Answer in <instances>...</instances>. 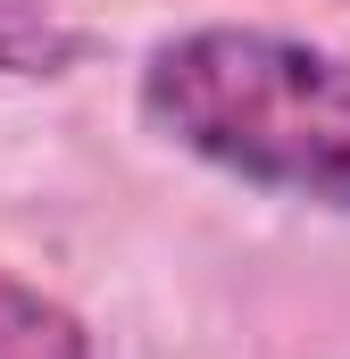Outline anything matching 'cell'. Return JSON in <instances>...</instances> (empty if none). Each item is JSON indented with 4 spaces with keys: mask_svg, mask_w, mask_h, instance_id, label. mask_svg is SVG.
Here are the masks:
<instances>
[{
    "mask_svg": "<svg viewBox=\"0 0 350 359\" xmlns=\"http://www.w3.org/2000/svg\"><path fill=\"white\" fill-rule=\"evenodd\" d=\"M142 126L217 176L350 217V50L284 25H183L142 50Z\"/></svg>",
    "mask_w": 350,
    "mask_h": 359,
    "instance_id": "1",
    "label": "cell"
},
{
    "mask_svg": "<svg viewBox=\"0 0 350 359\" xmlns=\"http://www.w3.org/2000/svg\"><path fill=\"white\" fill-rule=\"evenodd\" d=\"M0 359H100V343L59 292L0 268Z\"/></svg>",
    "mask_w": 350,
    "mask_h": 359,
    "instance_id": "2",
    "label": "cell"
},
{
    "mask_svg": "<svg viewBox=\"0 0 350 359\" xmlns=\"http://www.w3.org/2000/svg\"><path fill=\"white\" fill-rule=\"evenodd\" d=\"M84 59V25H67L50 0H0V76L50 84Z\"/></svg>",
    "mask_w": 350,
    "mask_h": 359,
    "instance_id": "3",
    "label": "cell"
}]
</instances>
